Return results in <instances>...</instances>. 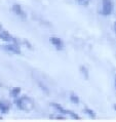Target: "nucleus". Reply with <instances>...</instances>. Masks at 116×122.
I'll return each instance as SVG.
<instances>
[{"label":"nucleus","mask_w":116,"mask_h":122,"mask_svg":"<svg viewBox=\"0 0 116 122\" xmlns=\"http://www.w3.org/2000/svg\"><path fill=\"white\" fill-rule=\"evenodd\" d=\"M91 0H76V2L81 6H87L90 3Z\"/></svg>","instance_id":"12"},{"label":"nucleus","mask_w":116,"mask_h":122,"mask_svg":"<svg viewBox=\"0 0 116 122\" xmlns=\"http://www.w3.org/2000/svg\"><path fill=\"white\" fill-rule=\"evenodd\" d=\"M49 42L52 43V44L56 47V49H58V50H63L64 47H65L63 40L61 39L60 37H56V36L50 37V38H49Z\"/></svg>","instance_id":"6"},{"label":"nucleus","mask_w":116,"mask_h":122,"mask_svg":"<svg viewBox=\"0 0 116 122\" xmlns=\"http://www.w3.org/2000/svg\"><path fill=\"white\" fill-rule=\"evenodd\" d=\"M113 2L112 0H102V9L101 13L105 16L110 15L113 11Z\"/></svg>","instance_id":"3"},{"label":"nucleus","mask_w":116,"mask_h":122,"mask_svg":"<svg viewBox=\"0 0 116 122\" xmlns=\"http://www.w3.org/2000/svg\"><path fill=\"white\" fill-rule=\"evenodd\" d=\"M113 107H114V109H115V111H116V105H114V106H113Z\"/></svg>","instance_id":"15"},{"label":"nucleus","mask_w":116,"mask_h":122,"mask_svg":"<svg viewBox=\"0 0 116 122\" xmlns=\"http://www.w3.org/2000/svg\"><path fill=\"white\" fill-rule=\"evenodd\" d=\"M84 113H86L88 116H90V118H93V119H95V111H93L91 109H90V108H84Z\"/></svg>","instance_id":"11"},{"label":"nucleus","mask_w":116,"mask_h":122,"mask_svg":"<svg viewBox=\"0 0 116 122\" xmlns=\"http://www.w3.org/2000/svg\"><path fill=\"white\" fill-rule=\"evenodd\" d=\"M13 103H15L16 107L18 108V109L22 110V111H27V112L32 111L34 109V107H35L34 102L30 99L28 96L16 97L15 101H13Z\"/></svg>","instance_id":"1"},{"label":"nucleus","mask_w":116,"mask_h":122,"mask_svg":"<svg viewBox=\"0 0 116 122\" xmlns=\"http://www.w3.org/2000/svg\"><path fill=\"white\" fill-rule=\"evenodd\" d=\"M113 28H114V32H115V34H116V22L114 23V26H113Z\"/></svg>","instance_id":"13"},{"label":"nucleus","mask_w":116,"mask_h":122,"mask_svg":"<svg viewBox=\"0 0 116 122\" xmlns=\"http://www.w3.org/2000/svg\"><path fill=\"white\" fill-rule=\"evenodd\" d=\"M79 70H80V73L82 74V76L85 78V79H88V70H87V68L85 66H80Z\"/></svg>","instance_id":"10"},{"label":"nucleus","mask_w":116,"mask_h":122,"mask_svg":"<svg viewBox=\"0 0 116 122\" xmlns=\"http://www.w3.org/2000/svg\"><path fill=\"white\" fill-rule=\"evenodd\" d=\"M69 100H70L71 103H73V104H75V105H78V104H79V97H78L77 94H75V93H73V92L70 93Z\"/></svg>","instance_id":"9"},{"label":"nucleus","mask_w":116,"mask_h":122,"mask_svg":"<svg viewBox=\"0 0 116 122\" xmlns=\"http://www.w3.org/2000/svg\"><path fill=\"white\" fill-rule=\"evenodd\" d=\"M20 93H21V88H20V87H13V88H11V91H9V94H11V97H12L13 99L19 97Z\"/></svg>","instance_id":"8"},{"label":"nucleus","mask_w":116,"mask_h":122,"mask_svg":"<svg viewBox=\"0 0 116 122\" xmlns=\"http://www.w3.org/2000/svg\"><path fill=\"white\" fill-rule=\"evenodd\" d=\"M115 87H116V76H115Z\"/></svg>","instance_id":"16"},{"label":"nucleus","mask_w":116,"mask_h":122,"mask_svg":"<svg viewBox=\"0 0 116 122\" xmlns=\"http://www.w3.org/2000/svg\"><path fill=\"white\" fill-rule=\"evenodd\" d=\"M2 49H4L5 51H7L9 53H13V55H22L21 48H20V45L16 44V43H7V44L2 45Z\"/></svg>","instance_id":"4"},{"label":"nucleus","mask_w":116,"mask_h":122,"mask_svg":"<svg viewBox=\"0 0 116 122\" xmlns=\"http://www.w3.org/2000/svg\"><path fill=\"white\" fill-rule=\"evenodd\" d=\"M11 105L7 100H1L0 101V112L3 114L8 113V111L11 110Z\"/></svg>","instance_id":"7"},{"label":"nucleus","mask_w":116,"mask_h":122,"mask_svg":"<svg viewBox=\"0 0 116 122\" xmlns=\"http://www.w3.org/2000/svg\"><path fill=\"white\" fill-rule=\"evenodd\" d=\"M1 30H3V27H2V25H0V31H1Z\"/></svg>","instance_id":"14"},{"label":"nucleus","mask_w":116,"mask_h":122,"mask_svg":"<svg viewBox=\"0 0 116 122\" xmlns=\"http://www.w3.org/2000/svg\"><path fill=\"white\" fill-rule=\"evenodd\" d=\"M50 106L56 111H58L60 114H64V115H69V116L72 118V119H76V120H80L81 118L78 116L76 113H74L73 111H70V110H67V109H64V108L61 106V105L57 104V103H50Z\"/></svg>","instance_id":"2"},{"label":"nucleus","mask_w":116,"mask_h":122,"mask_svg":"<svg viewBox=\"0 0 116 122\" xmlns=\"http://www.w3.org/2000/svg\"><path fill=\"white\" fill-rule=\"evenodd\" d=\"M11 10H12V12L15 13L16 16H19L20 19H22V20H26L27 19V13L23 10V8H22L21 5L13 4L11 6Z\"/></svg>","instance_id":"5"},{"label":"nucleus","mask_w":116,"mask_h":122,"mask_svg":"<svg viewBox=\"0 0 116 122\" xmlns=\"http://www.w3.org/2000/svg\"><path fill=\"white\" fill-rule=\"evenodd\" d=\"M0 119H2V117H0Z\"/></svg>","instance_id":"17"}]
</instances>
